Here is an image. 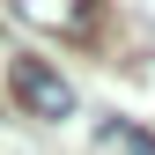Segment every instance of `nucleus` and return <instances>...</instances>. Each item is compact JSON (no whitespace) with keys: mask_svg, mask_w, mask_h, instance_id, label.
Listing matches in <instances>:
<instances>
[{"mask_svg":"<svg viewBox=\"0 0 155 155\" xmlns=\"http://www.w3.org/2000/svg\"><path fill=\"white\" fill-rule=\"evenodd\" d=\"M8 89H15V104H22L30 118H45V126L74 118V89H67L45 59H15V67H8Z\"/></svg>","mask_w":155,"mask_h":155,"instance_id":"obj_1","label":"nucleus"},{"mask_svg":"<svg viewBox=\"0 0 155 155\" xmlns=\"http://www.w3.org/2000/svg\"><path fill=\"white\" fill-rule=\"evenodd\" d=\"M30 30H52V37H89L96 30V8L104 0H8Z\"/></svg>","mask_w":155,"mask_h":155,"instance_id":"obj_2","label":"nucleus"},{"mask_svg":"<svg viewBox=\"0 0 155 155\" xmlns=\"http://www.w3.org/2000/svg\"><path fill=\"white\" fill-rule=\"evenodd\" d=\"M96 133H104L111 148H126V155H155V133H140V126H118V118H104Z\"/></svg>","mask_w":155,"mask_h":155,"instance_id":"obj_3","label":"nucleus"}]
</instances>
